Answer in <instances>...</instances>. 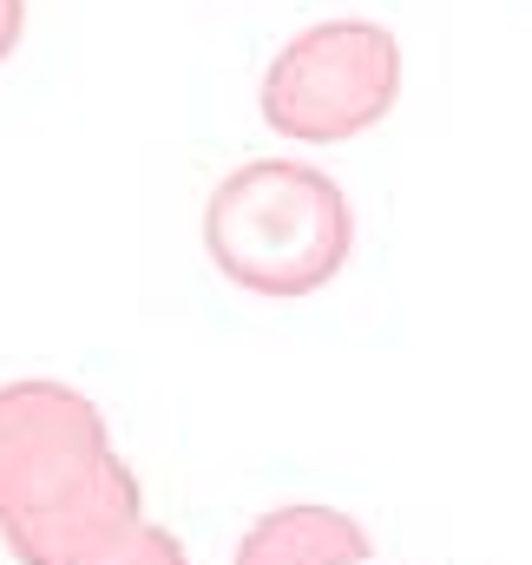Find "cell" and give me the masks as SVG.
Returning a JSON list of instances; mask_svg holds the SVG:
<instances>
[{"label": "cell", "mask_w": 532, "mask_h": 565, "mask_svg": "<svg viewBox=\"0 0 532 565\" xmlns=\"http://www.w3.org/2000/svg\"><path fill=\"white\" fill-rule=\"evenodd\" d=\"M401 99V40L382 20H316L276 46L264 73V126L296 145H342L382 126Z\"/></svg>", "instance_id": "cell-2"}, {"label": "cell", "mask_w": 532, "mask_h": 565, "mask_svg": "<svg viewBox=\"0 0 532 565\" xmlns=\"http://www.w3.org/2000/svg\"><path fill=\"white\" fill-rule=\"evenodd\" d=\"M204 250L251 296H316L355 250V211L316 164L251 158L204 198Z\"/></svg>", "instance_id": "cell-1"}, {"label": "cell", "mask_w": 532, "mask_h": 565, "mask_svg": "<svg viewBox=\"0 0 532 565\" xmlns=\"http://www.w3.org/2000/svg\"><path fill=\"white\" fill-rule=\"evenodd\" d=\"M113 460L106 415L66 382L0 388V533L40 520Z\"/></svg>", "instance_id": "cell-3"}, {"label": "cell", "mask_w": 532, "mask_h": 565, "mask_svg": "<svg viewBox=\"0 0 532 565\" xmlns=\"http://www.w3.org/2000/svg\"><path fill=\"white\" fill-rule=\"evenodd\" d=\"M369 553L375 546H369L362 520L296 500V507H276L264 520H251L231 565H369Z\"/></svg>", "instance_id": "cell-5"}, {"label": "cell", "mask_w": 532, "mask_h": 565, "mask_svg": "<svg viewBox=\"0 0 532 565\" xmlns=\"http://www.w3.org/2000/svg\"><path fill=\"white\" fill-rule=\"evenodd\" d=\"M79 565H191V559H184V546H178V533H171V526H151V520H138L132 533H119L113 546L86 553Z\"/></svg>", "instance_id": "cell-6"}, {"label": "cell", "mask_w": 532, "mask_h": 565, "mask_svg": "<svg viewBox=\"0 0 532 565\" xmlns=\"http://www.w3.org/2000/svg\"><path fill=\"white\" fill-rule=\"evenodd\" d=\"M20 33H26V0H0V60L20 46Z\"/></svg>", "instance_id": "cell-7"}, {"label": "cell", "mask_w": 532, "mask_h": 565, "mask_svg": "<svg viewBox=\"0 0 532 565\" xmlns=\"http://www.w3.org/2000/svg\"><path fill=\"white\" fill-rule=\"evenodd\" d=\"M145 520V493H138V473L113 454L79 493H66L60 507H46L40 520H20L7 526V553L20 565H79L86 553L113 546L119 533H132Z\"/></svg>", "instance_id": "cell-4"}]
</instances>
